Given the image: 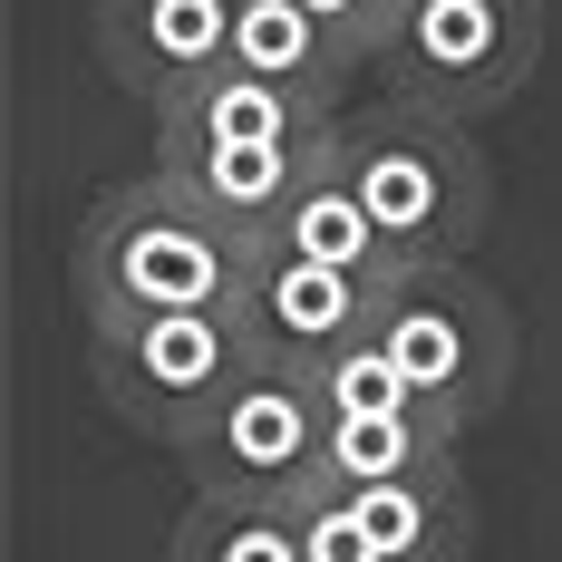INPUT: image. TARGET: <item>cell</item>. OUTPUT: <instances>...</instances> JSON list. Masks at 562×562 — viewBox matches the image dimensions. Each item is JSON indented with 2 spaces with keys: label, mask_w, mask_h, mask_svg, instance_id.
<instances>
[{
  "label": "cell",
  "mask_w": 562,
  "mask_h": 562,
  "mask_svg": "<svg viewBox=\"0 0 562 562\" xmlns=\"http://www.w3.org/2000/svg\"><path fill=\"white\" fill-rule=\"evenodd\" d=\"M330 116H349V108H330V98H291V88H272V78L224 68V78L166 98V108H156V136H301V126H330Z\"/></svg>",
  "instance_id": "5bb4252c"
},
{
  "label": "cell",
  "mask_w": 562,
  "mask_h": 562,
  "mask_svg": "<svg viewBox=\"0 0 562 562\" xmlns=\"http://www.w3.org/2000/svg\"><path fill=\"white\" fill-rule=\"evenodd\" d=\"M349 524L379 543V562H465L475 553V495L456 465H427V475H397V485H359L339 495Z\"/></svg>",
  "instance_id": "30bf717a"
},
{
  "label": "cell",
  "mask_w": 562,
  "mask_h": 562,
  "mask_svg": "<svg viewBox=\"0 0 562 562\" xmlns=\"http://www.w3.org/2000/svg\"><path fill=\"white\" fill-rule=\"evenodd\" d=\"M301 10H311L321 30H339V49L359 58V68H379V40H389V30H379V0H301Z\"/></svg>",
  "instance_id": "ac0fdd59"
},
{
  "label": "cell",
  "mask_w": 562,
  "mask_h": 562,
  "mask_svg": "<svg viewBox=\"0 0 562 562\" xmlns=\"http://www.w3.org/2000/svg\"><path fill=\"white\" fill-rule=\"evenodd\" d=\"M339 136H349V116L301 126V136H156V175H175L184 194H204L243 233H272L339 166Z\"/></svg>",
  "instance_id": "52a82bcc"
},
{
  "label": "cell",
  "mask_w": 562,
  "mask_h": 562,
  "mask_svg": "<svg viewBox=\"0 0 562 562\" xmlns=\"http://www.w3.org/2000/svg\"><path fill=\"white\" fill-rule=\"evenodd\" d=\"M379 301H389V281H359V272H330V262H301V252L262 243V262L243 281V330L281 369H321V359H339L379 330Z\"/></svg>",
  "instance_id": "ba28073f"
},
{
  "label": "cell",
  "mask_w": 562,
  "mask_h": 562,
  "mask_svg": "<svg viewBox=\"0 0 562 562\" xmlns=\"http://www.w3.org/2000/svg\"><path fill=\"white\" fill-rule=\"evenodd\" d=\"M233 20H243V0H98V58L156 116L166 98L233 68Z\"/></svg>",
  "instance_id": "9c48e42d"
},
{
  "label": "cell",
  "mask_w": 562,
  "mask_h": 562,
  "mask_svg": "<svg viewBox=\"0 0 562 562\" xmlns=\"http://www.w3.org/2000/svg\"><path fill=\"white\" fill-rule=\"evenodd\" d=\"M88 359L126 427L184 447L262 349L243 330V311H156V321H88Z\"/></svg>",
  "instance_id": "5b68a950"
},
{
  "label": "cell",
  "mask_w": 562,
  "mask_h": 562,
  "mask_svg": "<svg viewBox=\"0 0 562 562\" xmlns=\"http://www.w3.org/2000/svg\"><path fill=\"white\" fill-rule=\"evenodd\" d=\"M311 379H321V397H330V417H407V407H427V397H417V379L397 369L379 339H359V349L321 359Z\"/></svg>",
  "instance_id": "2e32d148"
},
{
  "label": "cell",
  "mask_w": 562,
  "mask_h": 562,
  "mask_svg": "<svg viewBox=\"0 0 562 562\" xmlns=\"http://www.w3.org/2000/svg\"><path fill=\"white\" fill-rule=\"evenodd\" d=\"M339 184L369 204V224L389 233L407 272H456L495 224V166H485L475 126L447 108H407V98L349 108Z\"/></svg>",
  "instance_id": "7a4b0ae2"
},
{
  "label": "cell",
  "mask_w": 562,
  "mask_h": 562,
  "mask_svg": "<svg viewBox=\"0 0 562 562\" xmlns=\"http://www.w3.org/2000/svg\"><path fill=\"white\" fill-rule=\"evenodd\" d=\"M262 243L301 252V262H330V272H359V281H397V272H407V262L389 252V233L369 224V204L339 184V166L321 175V184H311V194H301V204H291Z\"/></svg>",
  "instance_id": "9a60e30c"
},
{
  "label": "cell",
  "mask_w": 562,
  "mask_h": 562,
  "mask_svg": "<svg viewBox=\"0 0 562 562\" xmlns=\"http://www.w3.org/2000/svg\"><path fill=\"white\" fill-rule=\"evenodd\" d=\"M321 437H330L321 379L281 369V359H252L175 456H184L194 495H301L311 465H321Z\"/></svg>",
  "instance_id": "8992f818"
},
{
  "label": "cell",
  "mask_w": 562,
  "mask_h": 562,
  "mask_svg": "<svg viewBox=\"0 0 562 562\" xmlns=\"http://www.w3.org/2000/svg\"><path fill=\"white\" fill-rule=\"evenodd\" d=\"M233 68L243 78H272L291 98H349V78H359V58L339 49V30H321L301 0H243V20H233Z\"/></svg>",
  "instance_id": "7c38bea8"
},
{
  "label": "cell",
  "mask_w": 562,
  "mask_h": 562,
  "mask_svg": "<svg viewBox=\"0 0 562 562\" xmlns=\"http://www.w3.org/2000/svg\"><path fill=\"white\" fill-rule=\"evenodd\" d=\"M369 339L417 379V397L456 437H475L514 389V321L485 281H465V262L456 272H397Z\"/></svg>",
  "instance_id": "3957f363"
},
{
  "label": "cell",
  "mask_w": 562,
  "mask_h": 562,
  "mask_svg": "<svg viewBox=\"0 0 562 562\" xmlns=\"http://www.w3.org/2000/svg\"><path fill=\"white\" fill-rule=\"evenodd\" d=\"M166 562H311L301 495H194L175 514Z\"/></svg>",
  "instance_id": "4fadbf2b"
},
{
  "label": "cell",
  "mask_w": 562,
  "mask_h": 562,
  "mask_svg": "<svg viewBox=\"0 0 562 562\" xmlns=\"http://www.w3.org/2000/svg\"><path fill=\"white\" fill-rule=\"evenodd\" d=\"M543 58V0H407V20L379 49V98L447 116H495Z\"/></svg>",
  "instance_id": "277c9868"
},
{
  "label": "cell",
  "mask_w": 562,
  "mask_h": 562,
  "mask_svg": "<svg viewBox=\"0 0 562 562\" xmlns=\"http://www.w3.org/2000/svg\"><path fill=\"white\" fill-rule=\"evenodd\" d=\"M397 20H407V0H379V30H397ZM379 49H389V40H379Z\"/></svg>",
  "instance_id": "d6986e66"
},
{
  "label": "cell",
  "mask_w": 562,
  "mask_h": 562,
  "mask_svg": "<svg viewBox=\"0 0 562 562\" xmlns=\"http://www.w3.org/2000/svg\"><path fill=\"white\" fill-rule=\"evenodd\" d=\"M262 262V233L214 214L175 175L108 184L78 224V311L88 321H156V311H243V281Z\"/></svg>",
  "instance_id": "6da1fadb"
},
{
  "label": "cell",
  "mask_w": 562,
  "mask_h": 562,
  "mask_svg": "<svg viewBox=\"0 0 562 562\" xmlns=\"http://www.w3.org/2000/svg\"><path fill=\"white\" fill-rule=\"evenodd\" d=\"M456 465V427L437 407H407V417H330L321 465L301 495H359V485H397V475H427Z\"/></svg>",
  "instance_id": "8fae6325"
},
{
  "label": "cell",
  "mask_w": 562,
  "mask_h": 562,
  "mask_svg": "<svg viewBox=\"0 0 562 562\" xmlns=\"http://www.w3.org/2000/svg\"><path fill=\"white\" fill-rule=\"evenodd\" d=\"M301 533H311V562H379V543L349 524L339 495H301Z\"/></svg>",
  "instance_id": "e0dca14e"
}]
</instances>
